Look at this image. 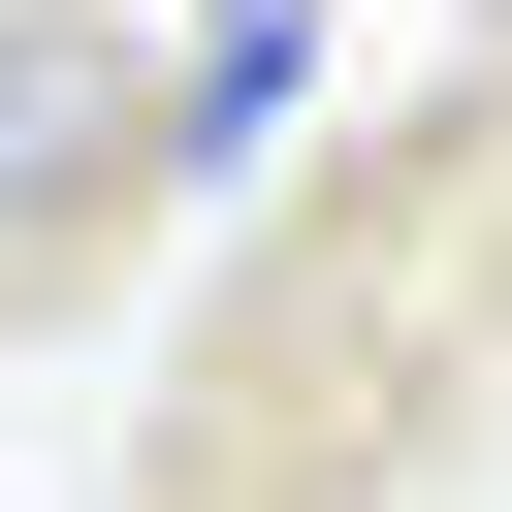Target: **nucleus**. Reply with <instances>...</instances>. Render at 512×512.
I'll list each match as a JSON object with an SVG mask.
<instances>
[{"instance_id": "1", "label": "nucleus", "mask_w": 512, "mask_h": 512, "mask_svg": "<svg viewBox=\"0 0 512 512\" xmlns=\"http://www.w3.org/2000/svg\"><path fill=\"white\" fill-rule=\"evenodd\" d=\"M160 224V64H128V0H0V320L64 288V256H128Z\"/></svg>"}, {"instance_id": "2", "label": "nucleus", "mask_w": 512, "mask_h": 512, "mask_svg": "<svg viewBox=\"0 0 512 512\" xmlns=\"http://www.w3.org/2000/svg\"><path fill=\"white\" fill-rule=\"evenodd\" d=\"M288 96H320V0H224V32L160 64V192H224V160L288 128Z\"/></svg>"}]
</instances>
